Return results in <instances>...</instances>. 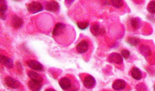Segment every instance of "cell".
Instances as JSON below:
<instances>
[{"mask_svg":"<svg viewBox=\"0 0 155 91\" xmlns=\"http://www.w3.org/2000/svg\"><path fill=\"white\" fill-rule=\"evenodd\" d=\"M76 24L80 29L84 30L87 28L89 25V23L86 21H81L77 23Z\"/></svg>","mask_w":155,"mask_h":91,"instance_id":"cell-23","label":"cell"},{"mask_svg":"<svg viewBox=\"0 0 155 91\" xmlns=\"http://www.w3.org/2000/svg\"><path fill=\"white\" fill-rule=\"evenodd\" d=\"M59 84L61 88L64 90H77L78 89L74 87V84L71 80L67 77H64L60 80Z\"/></svg>","mask_w":155,"mask_h":91,"instance_id":"cell-1","label":"cell"},{"mask_svg":"<svg viewBox=\"0 0 155 91\" xmlns=\"http://www.w3.org/2000/svg\"><path fill=\"white\" fill-rule=\"evenodd\" d=\"M60 7V5L58 2L51 1L46 4V9L47 11L50 12L56 13L59 11Z\"/></svg>","mask_w":155,"mask_h":91,"instance_id":"cell-6","label":"cell"},{"mask_svg":"<svg viewBox=\"0 0 155 91\" xmlns=\"http://www.w3.org/2000/svg\"><path fill=\"white\" fill-rule=\"evenodd\" d=\"M66 26L61 23H57L55 25L52 32V34L54 36H58L62 34L65 30Z\"/></svg>","mask_w":155,"mask_h":91,"instance_id":"cell-9","label":"cell"},{"mask_svg":"<svg viewBox=\"0 0 155 91\" xmlns=\"http://www.w3.org/2000/svg\"><path fill=\"white\" fill-rule=\"evenodd\" d=\"M0 61L2 64L5 65L8 68H12L13 67V63L12 60L5 55H0Z\"/></svg>","mask_w":155,"mask_h":91,"instance_id":"cell-11","label":"cell"},{"mask_svg":"<svg viewBox=\"0 0 155 91\" xmlns=\"http://www.w3.org/2000/svg\"><path fill=\"white\" fill-rule=\"evenodd\" d=\"M131 74L132 77L135 79L139 80L142 78V74L140 70L138 68L133 67L131 70Z\"/></svg>","mask_w":155,"mask_h":91,"instance_id":"cell-16","label":"cell"},{"mask_svg":"<svg viewBox=\"0 0 155 91\" xmlns=\"http://www.w3.org/2000/svg\"><path fill=\"white\" fill-rule=\"evenodd\" d=\"M154 90H155V85H154Z\"/></svg>","mask_w":155,"mask_h":91,"instance_id":"cell-28","label":"cell"},{"mask_svg":"<svg viewBox=\"0 0 155 91\" xmlns=\"http://www.w3.org/2000/svg\"><path fill=\"white\" fill-rule=\"evenodd\" d=\"M127 42L131 46H136L139 43L140 39L136 37H130L127 39Z\"/></svg>","mask_w":155,"mask_h":91,"instance_id":"cell-17","label":"cell"},{"mask_svg":"<svg viewBox=\"0 0 155 91\" xmlns=\"http://www.w3.org/2000/svg\"><path fill=\"white\" fill-rule=\"evenodd\" d=\"M41 83L31 80L29 81L28 85L29 89L31 90L39 91L42 86Z\"/></svg>","mask_w":155,"mask_h":91,"instance_id":"cell-14","label":"cell"},{"mask_svg":"<svg viewBox=\"0 0 155 91\" xmlns=\"http://www.w3.org/2000/svg\"><path fill=\"white\" fill-rule=\"evenodd\" d=\"M11 23L12 26L15 28L18 29L22 26L23 21L22 19L17 15H14L11 19Z\"/></svg>","mask_w":155,"mask_h":91,"instance_id":"cell-13","label":"cell"},{"mask_svg":"<svg viewBox=\"0 0 155 91\" xmlns=\"http://www.w3.org/2000/svg\"><path fill=\"white\" fill-rule=\"evenodd\" d=\"M126 82L123 80L119 79L115 80L112 85L113 88L116 90L124 89L126 86Z\"/></svg>","mask_w":155,"mask_h":91,"instance_id":"cell-12","label":"cell"},{"mask_svg":"<svg viewBox=\"0 0 155 91\" xmlns=\"http://www.w3.org/2000/svg\"><path fill=\"white\" fill-rule=\"evenodd\" d=\"M45 91H55V90H54V89H51V88H49V89H46L45 90Z\"/></svg>","mask_w":155,"mask_h":91,"instance_id":"cell-27","label":"cell"},{"mask_svg":"<svg viewBox=\"0 0 155 91\" xmlns=\"http://www.w3.org/2000/svg\"><path fill=\"white\" fill-rule=\"evenodd\" d=\"M90 47L88 42L85 40H83L79 42L76 46L77 51L81 54L86 53Z\"/></svg>","mask_w":155,"mask_h":91,"instance_id":"cell-4","label":"cell"},{"mask_svg":"<svg viewBox=\"0 0 155 91\" xmlns=\"http://www.w3.org/2000/svg\"><path fill=\"white\" fill-rule=\"evenodd\" d=\"M130 24L133 28L135 30L139 29L140 26V21L137 17H134L130 20Z\"/></svg>","mask_w":155,"mask_h":91,"instance_id":"cell-18","label":"cell"},{"mask_svg":"<svg viewBox=\"0 0 155 91\" xmlns=\"http://www.w3.org/2000/svg\"><path fill=\"white\" fill-rule=\"evenodd\" d=\"M27 9L30 13L34 14L42 11L43 7L40 2L34 1L28 4L27 7Z\"/></svg>","mask_w":155,"mask_h":91,"instance_id":"cell-2","label":"cell"},{"mask_svg":"<svg viewBox=\"0 0 155 91\" xmlns=\"http://www.w3.org/2000/svg\"><path fill=\"white\" fill-rule=\"evenodd\" d=\"M7 9V5L5 0H0V14H5Z\"/></svg>","mask_w":155,"mask_h":91,"instance_id":"cell-22","label":"cell"},{"mask_svg":"<svg viewBox=\"0 0 155 91\" xmlns=\"http://www.w3.org/2000/svg\"><path fill=\"white\" fill-rule=\"evenodd\" d=\"M139 49L140 52L144 56H148L151 54L150 49L147 46L145 45H141L140 46Z\"/></svg>","mask_w":155,"mask_h":91,"instance_id":"cell-19","label":"cell"},{"mask_svg":"<svg viewBox=\"0 0 155 91\" xmlns=\"http://www.w3.org/2000/svg\"><path fill=\"white\" fill-rule=\"evenodd\" d=\"M121 54L122 56L125 59H128L130 55L129 51L126 49H124L121 51Z\"/></svg>","mask_w":155,"mask_h":91,"instance_id":"cell-24","label":"cell"},{"mask_svg":"<svg viewBox=\"0 0 155 91\" xmlns=\"http://www.w3.org/2000/svg\"><path fill=\"white\" fill-rule=\"evenodd\" d=\"M5 82L8 86L14 89L18 88L20 85L18 81L10 77H7L5 78Z\"/></svg>","mask_w":155,"mask_h":91,"instance_id":"cell-8","label":"cell"},{"mask_svg":"<svg viewBox=\"0 0 155 91\" xmlns=\"http://www.w3.org/2000/svg\"><path fill=\"white\" fill-rule=\"evenodd\" d=\"M90 30L92 34L95 36L104 34L105 32L104 29L101 28L99 24L97 23L92 24L90 27Z\"/></svg>","mask_w":155,"mask_h":91,"instance_id":"cell-5","label":"cell"},{"mask_svg":"<svg viewBox=\"0 0 155 91\" xmlns=\"http://www.w3.org/2000/svg\"><path fill=\"white\" fill-rule=\"evenodd\" d=\"M147 11L150 13L155 14V0L150 1L147 7Z\"/></svg>","mask_w":155,"mask_h":91,"instance_id":"cell-20","label":"cell"},{"mask_svg":"<svg viewBox=\"0 0 155 91\" xmlns=\"http://www.w3.org/2000/svg\"><path fill=\"white\" fill-rule=\"evenodd\" d=\"M112 5L116 8H120L124 5L123 0H110Z\"/></svg>","mask_w":155,"mask_h":91,"instance_id":"cell-21","label":"cell"},{"mask_svg":"<svg viewBox=\"0 0 155 91\" xmlns=\"http://www.w3.org/2000/svg\"><path fill=\"white\" fill-rule=\"evenodd\" d=\"M14 0V1H18V0Z\"/></svg>","mask_w":155,"mask_h":91,"instance_id":"cell-29","label":"cell"},{"mask_svg":"<svg viewBox=\"0 0 155 91\" xmlns=\"http://www.w3.org/2000/svg\"><path fill=\"white\" fill-rule=\"evenodd\" d=\"M65 2L67 5H71L74 0H65Z\"/></svg>","mask_w":155,"mask_h":91,"instance_id":"cell-26","label":"cell"},{"mask_svg":"<svg viewBox=\"0 0 155 91\" xmlns=\"http://www.w3.org/2000/svg\"><path fill=\"white\" fill-rule=\"evenodd\" d=\"M96 81L95 78L90 75H86L83 81V85L87 89H91L95 86Z\"/></svg>","mask_w":155,"mask_h":91,"instance_id":"cell-3","label":"cell"},{"mask_svg":"<svg viewBox=\"0 0 155 91\" xmlns=\"http://www.w3.org/2000/svg\"><path fill=\"white\" fill-rule=\"evenodd\" d=\"M27 64L29 67L33 70L40 71L43 70L42 65L35 60H29L27 62Z\"/></svg>","mask_w":155,"mask_h":91,"instance_id":"cell-10","label":"cell"},{"mask_svg":"<svg viewBox=\"0 0 155 91\" xmlns=\"http://www.w3.org/2000/svg\"><path fill=\"white\" fill-rule=\"evenodd\" d=\"M6 17V16L5 14H0L1 19L3 20H5Z\"/></svg>","mask_w":155,"mask_h":91,"instance_id":"cell-25","label":"cell"},{"mask_svg":"<svg viewBox=\"0 0 155 91\" xmlns=\"http://www.w3.org/2000/svg\"><path fill=\"white\" fill-rule=\"evenodd\" d=\"M108 60L111 63L117 64H120L123 62V59L122 56L117 52L113 53L108 56Z\"/></svg>","mask_w":155,"mask_h":91,"instance_id":"cell-7","label":"cell"},{"mask_svg":"<svg viewBox=\"0 0 155 91\" xmlns=\"http://www.w3.org/2000/svg\"><path fill=\"white\" fill-rule=\"evenodd\" d=\"M28 75L31 80L40 83L43 81L42 77L38 74L33 71H29L28 73Z\"/></svg>","mask_w":155,"mask_h":91,"instance_id":"cell-15","label":"cell"}]
</instances>
